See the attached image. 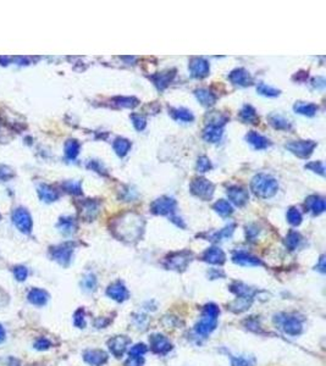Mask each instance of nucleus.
Returning a JSON list of instances; mask_svg holds the SVG:
<instances>
[{
    "mask_svg": "<svg viewBox=\"0 0 326 366\" xmlns=\"http://www.w3.org/2000/svg\"><path fill=\"white\" fill-rule=\"evenodd\" d=\"M232 366H254V359L248 356H231Z\"/></svg>",
    "mask_w": 326,
    "mask_h": 366,
    "instance_id": "45",
    "label": "nucleus"
},
{
    "mask_svg": "<svg viewBox=\"0 0 326 366\" xmlns=\"http://www.w3.org/2000/svg\"><path fill=\"white\" fill-rule=\"evenodd\" d=\"M5 337H7V332H5L4 327L0 323V343H3V342L5 341Z\"/></svg>",
    "mask_w": 326,
    "mask_h": 366,
    "instance_id": "60",
    "label": "nucleus"
},
{
    "mask_svg": "<svg viewBox=\"0 0 326 366\" xmlns=\"http://www.w3.org/2000/svg\"><path fill=\"white\" fill-rule=\"evenodd\" d=\"M176 200L171 197H160L151 204V211L154 215L172 216L175 215Z\"/></svg>",
    "mask_w": 326,
    "mask_h": 366,
    "instance_id": "8",
    "label": "nucleus"
},
{
    "mask_svg": "<svg viewBox=\"0 0 326 366\" xmlns=\"http://www.w3.org/2000/svg\"><path fill=\"white\" fill-rule=\"evenodd\" d=\"M33 347H34V349H37V350H47L52 347V342H50L46 337H41L34 342Z\"/></svg>",
    "mask_w": 326,
    "mask_h": 366,
    "instance_id": "52",
    "label": "nucleus"
},
{
    "mask_svg": "<svg viewBox=\"0 0 326 366\" xmlns=\"http://www.w3.org/2000/svg\"><path fill=\"white\" fill-rule=\"evenodd\" d=\"M307 77H308V72H306V71H301V72H298L297 75H295V76H293V80L297 81V82H300V81H304V80H306Z\"/></svg>",
    "mask_w": 326,
    "mask_h": 366,
    "instance_id": "58",
    "label": "nucleus"
},
{
    "mask_svg": "<svg viewBox=\"0 0 326 366\" xmlns=\"http://www.w3.org/2000/svg\"><path fill=\"white\" fill-rule=\"evenodd\" d=\"M240 119L244 124H250L256 125L259 122V118L257 115L256 109L252 106V105H244L240 112Z\"/></svg>",
    "mask_w": 326,
    "mask_h": 366,
    "instance_id": "31",
    "label": "nucleus"
},
{
    "mask_svg": "<svg viewBox=\"0 0 326 366\" xmlns=\"http://www.w3.org/2000/svg\"><path fill=\"white\" fill-rule=\"evenodd\" d=\"M232 262L237 265L241 266H263L264 263L259 259V258L254 257L250 253H247V251H236L235 254L232 255Z\"/></svg>",
    "mask_w": 326,
    "mask_h": 366,
    "instance_id": "17",
    "label": "nucleus"
},
{
    "mask_svg": "<svg viewBox=\"0 0 326 366\" xmlns=\"http://www.w3.org/2000/svg\"><path fill=\"white\" fill-rule=\"evenodd\" d=\"M192 253L188 250L177 251V253L170 254L165 259V266L169 270H176V271H184L192 262Z\"/></svg>",
    "mask_w": 326,
    "mask_h": 366,
    "instance_id": "6",
    "label": "nucleus"
},
{
    "mask_svg": "<svg viewBox=\"0 0 326 366\" xmlns=\"http://www.w3.org/2000/svg\"><path fill=\"white\" fill-rule=\"evenodd\" d=\"M302 241V236L297 231H289L286 236V247L289 249V250H296L300 243Z\"/></svg>",
    "mask_w": 326,
    "mask_h": 366,
    "instance_id": "40",
    "label": "nucleus"
},
{
    "mask_svg": "<svg viewBox=\"0 0 326 366\" xmlns=\"http://www.w3.org/2000/svg\"><path fill=\"white\" fill-rule=\"evenodd\" d=\"M0 220H2V215H0Z\"/></svg>",
    "mask_w": 326,
    "mask_h": 366,
    "instance_id": "62",
    "label": "nucleus"
},
{
    "mask_svg": "<svg viewBox=\"0 0 326 366\" xmlns=\"http://www.w3.org/2000/svg\"><path fill=\"white\" fill-rule=\"evenodd\" d=\"M226 194L229 199L231 200V203L235 204L236 206H243L249 199L248 191L242 187H238V186H231V187L227 188Z\"/></svg>",
    "mask_w": 326,
    "mask_h": 366,
    "instance_id": "16",
    "label": "nucleus"
},
{
    "mask_svg": "<svg viewBox=\"0 0 326 366\" xmlns=\"http://www.w3.org/2000/svg\"><path fill=\"white\" fill-rule=\"evenodd\" d=\"M144 221L142 216L134 212H126L113 225V231L122 241H137L143 232Z\"/></svg>",
    "mask_w": 326,
    "mask_h": 366,
    "instance_id": "1",
    "label": "nucleus"
},
{
    "mask_svg": "<svg viewBox=\"0 0 326 366\" xmlns=\"http://www.w3.org/2000/svg\"><path fill=\"white\" fill-rule=\"evenodd\" d=\"M87 166H88L89 169H92V170L97 171V172L103 173V175H106V173H105V170L103 169V166H101V164H100V163H98V161H95V160L89 161V164L87 165Z\"/></svg>",
    "mask_w": 326,
    "mask_h": 366,
    "instance_id": "56",
    "label": "nucleus"
},
{
    "mask_svg": "<svg viewBox=\"0 0 326 366\" xmlns=\"http://www.w3.org/2000/svg\"><path fill=\"white\" fill-rule=\"evenodd\" d=\"M13 223L20 232L25 233V235H29L32 232L33 223H32L31 215L25 208H17L14 210Z\"/></svg>",
    "mask_w": 326,
    "mask_h": 366,
    "instance_id": "9",
    "label": "nucleus"
},
{
    "mask_svg": "<svg viewBox=\"0 0 326 366\" xmlns=\"http://www.w3.org/2000/svg\"><path fill=\"white\" fill-rule=\"evenodd\" d=\"M27 299L35 307H44L49 301V293L41 288H32L27 295Z\"/></svg>",
    "mask_w": 326,
    "mask_h": 366,
    "instance_id": "23",
    "label": "nucleus"
},
{
    "mask_svg": "<svg viewBox=\"0 0 326 366\" xmlns=\"http://www.w3.org/2000/svg\"><path fill=\"white\" fill-rule=\"evenodd\" d=\"M74 323L79 328H85L86 327V313L82 308H80L74 315Z\"/></svg>",
    "mask_w": 326,
    "mask_h": 366,
    "instance_id": "47",
    "label": "nucleus"
},
{
    "mask_svg": "<svg viewBox=\"0 0 326 366\" xmlns=\"http://www.w3.org/2000/svg\"><path fill=\"white\" fill-rule=\"evenodd\" d=\"M220 309L214 303H209L203 309L202 319L196 325V332L200 336H208L216 328Z\"/></svg>",
    "mask_w": 326,
    "mask_h": 366,
    "instance_id": "3",
    "label": "nucleus"
},
{
    "mask_svg": "<svg viewBox=\"0 0 326 366\" xmlns=\"http://www.w3.org/2000/svg\"><path fill=\"white\" fill-rule=\"evenodd\" d=\"M113 103L119 107L133 109L139 104V100L134 97H115L113 98Z\"/></svg>",
    "mask_w": 326,
    "mask_h": 366,
    "instance_id": "38",
    "label": "nucleus"
},
{
    "mask_svg": "<svg viewBox=\"0 0 326 366\" xmlns=\"http://www.w3.org/2000/svg\"><path fill=\"white\" fill-rule=\"evenodd\" d=\"M81 284H82L83 289L87 290V292H93V290H95V288H97V278H95L93 274H88L83 277L82 283Z\"/></svg>",
    "mask_w": 326,
    "mask_h": 366,
    "instance_id": "44",
    "label": "nucleus"
},
{
    "mask_svg": "<svg viewBox=\"0 0 326 366\" xmlns=\"http://www.w3.org/2000/svg\"><path fill=\"white\" fill-rule=\"evenodd\" d=\"M236 229V225L235 224H230L227 225L226 227H224L223 230L218 231L209 237L208 241H223V239H227V238H231V236L233 235Z\"/></svg>",
    "mask_w": 326,
    "mask_h": 366,
    "instance_id": "36",
    "label": "nucleus"
},
{
    "mask_svg": "<svg viewBox=\"0 0 326 366\" xmlns=\"http://www.w3.org/2000/svg\"><path fill=\"white\" fill-rule=\"evenodd\" d=\"M223 137V128L206 126L203 131V139L208 143H218Z\"/></svg>",
    "mask_w": 326,
    "mask_h": 366,
    "instance_id": "32",
    "label": "nucleus"
},
{
    "mask_svg": "<svg viewBox=\"0 0 326 366\" xmlns=\"http://www.w3.org/2000/svg\"><path fill=\"white\" fill-rule=\"evenodd\" d=\"M75 247H76V244L73 242H66L62 243V244L55 245V247L50 248V257H52L54 262H56L58 264H60L61 266L66 268V266L70 265L71 259H73Z\"/></svg>",
    "mask_w": 326,
    "mask_h": 366,
    "instance_id": "4",
    "label": "nucleus"
},
{
    "mask_svg": "<svg viewBox=\"0 0 326 366\" xmlns=\"http://www.w3.org/2000/svg\"><path fill=\"white\" fill-rule=\"evenodd\" d=\"M38 197L41 198V200H43L44 203H53L55 200H58L59 193L54 190L53 187L48 185H41L38 187Z\"/></svg>",
    "mask_w": 326,
    "mask_h": 366,
    "instance_id": "29",
    "label": "nucleus"
},
{
    "mask_svg": "<svg viewBox=\"0 0 326 366\" xmlns=\"http://www.w3.org/2000/svg\"><path fill=\"white\" fill-rule=\"evenodd\" d=\"M56 227H58L62 235L70 236L76 232L77 223L74 217H71V216H64V217H60V220H59Z\"/></svg>",
    "mask_w": 326,
    "mask_h": 366,
    "instance_id": "25",
    "label": "nucleus"
},
{
    "mask_svg": "<svg viewBox=\"0 0 326 366\" xmlns=\"http://www.w3.org/2000/svg\"><path fill=\"white\" fill-rule=\"evenodd\" d=\"M268 120H269V124L273 126L275 130L289 131L292 128L291 122L283 118V116L279 115V114H271V115H269Z\"/></svg>",
    "mask_w": 326,
    "mask_h": 366,
    "instance_id": "28",
    "label": "nucleus"
},
{
    "mask_svg": "<svg viewBox=\"0 0 326 366\" xmlns=\"http://www.w3.org/2000/svg\"><path fill=\"white\" fill-rule=\"evenodd\" d=\"M149 344H151L152 352L158 355H166L172 349V344L164 335L154 334L149 337Z\"/></svg>",
    "mask_w": 326,
    "mask_h": 366,
    "instance_id": "10",
    "label": "nucleus"
},
{
    "mask_svg": "<svg viewBox=\"0 0 326 366\" xmlns=\"http://www.w3.org/2000/svg\"><path fill=\"white\" fill-rule=\"evenodd\" d=\"M213 209L223 217H227V216H231L233 214V208L231 203L227 202L225 199L218 200L216 203L213 205Z\"/></svg>",
    "mask_w": 326,
    "mask_h": 366,
    "instance_id": "37",
    "label": "nucleus"
},
{
    "mask_svg": "<svg viewBox=\"0 0 326 366\" xmlns=\"http://www.w3.org/2000/svg\"><path fill=\"white\" fill-rule=\"evenodd\" d=\"M281 326H282L283 332L289 336H298L303 330L300 319H297L296 316H287V315L281 320Z\"/></svg>",
    "mask_w": 326,
    "mask_h": 366,
    "instance_id": "21",
    "label": "nucleus"
},
{
    "mask_svg": "<svg viewBox=\"0 0 326 366\" xmlns=\"http://www.w3.org/2000/svg\"><path fill=\"white\" fill-rule=\"evenodd\" d=\"M293 110L297 114H300V115L312 118V116L315 115L316 112H318V105L314 103H302V101H298V103H296L295 106H293Z\"/></svg>",
    "mask_w": 326,
    "mask_h": 366,
    "instance_id": "33",
    "label": "nucleus"
},
{
    "mask_svg": "<svg viewBox=\"0 0 326 366\" xmlns=\"http://www.w3.org/2000/svg\"><path fill=\"white\" fill-rule=\"evenodd\" d=\"M14 276L17 281L23 282L28 277V269L23 265H17L14 268Z\"/></svg>",
    "mask_w": 326,
    "mask_h": 366,
    "instance_id": "48",
    "label": "nucleus"
},
{
    "mask_svg": "<svg viewBox=\"0 0 326 366\" xmlns=\"http://www.w3.org/2000/svg\"><path fill=\"white\" fill-rule=\"evenodd\" d=\"M230 290L232 293H235L237 296V298H246V299H252L254 295L257 293L256 288H252L247 284L242 283V282H235L230 286Z\"/></svg>",
    "mask_w": 326,
    "mask_h": 366,
    "instance_id": "24",
    "label": "nucleus"
},
{
    "mask_svg": "<svg viewBox=\"0 0 326 366\" xmlns=\"http://www.w3.org/2000/svg\"><path fill=\"white\" fill-rule=\"evenodd\" d=\"M143 362H144L143 356H128L124 366H142Z\"/></svg>",
    "mask_w": 326,
    "mask_h": 366,
    "instance_id": "53",
    "label": "nucleus"
},
{
    "mask_svg": "<svg viewBox=\"0 0 326 366\" xmlns=\"http://www.w3.org/2000/svg\"><path fill=\"white\" fill-rule=\"evenodd\" d=\"M190 191L194 197L199 198V199L210 200L214 196L215 186L206 178L196 177V178H193V181L191 182Z\"/></svg>",
    "mask_w": 326,
    "mask_h": 366,
    "instance_id": "5",
    "label": "nucleus"
},
{
    "mask_svg": "<svg viewBox=\"0 0 326 366\" xmlns=\"http://www.w3.org/2000/svg\"><path fill=\"white\" fill-rule=\"evenodd\" d=\"M306 169L313 171V172H315V173H319L320 176L325 175V166L321 161H313V163L307 164Z\"/></svg>",
    "mask_w": 326,
    "mask_h": 366,
    "instance_id": "51",
    "label": "nucleus"
},
{
    "mask_svg": "<svg viewBox=\"0 0 326 366\" xmlns=\"http://www.w3.org/2000/svg\"><path fill=\"white\" fill-rule=\"evenodd\" d=\"M257 92H258L260 95H264V97H269V98H274L280 95L279 89L273 88V87L265 85V83L263 82L258 83V86H257Z\"/></svg>",
    "mask_w": 326,
    "mask_h": 366,
    "instance_id": "41",
    "label": "nucleus"
},
{
    "mask_svg": "<svg viewBox=\"0 0 326 366\" xmlns=\"http://www.w3.org/2000/svg\"><path fill=\"white\" fill-rule=\"evenodd\" d=\"M286 217H287V221H288L292 226H300L302 223L301 211L297 208H293V206L287 210Z\"/></svg>",
    "mask_w": 326,
    "mask_h": 366,
    "instance_id": "42",
    "label": "nucleus"
},
{
    "mask_svg": "<svg viewBox=\"0 0 326 366\" xmlns=\"http://www.w3.org/2000/svg\"><path fill=\"white\" fill-rule=\"evenodd\" d=\"M191 76L194 79H204L210 72V65L203 58H192L188 65Z\"/></svg>",
    "mask_w": 326,
    "mask_h": 366,
    "instance_id": "11",
    "label": "nucleus"
},
{
    "mask_svg": "<svg viewBox=\"0 0 326 366\" xmlns=\"http://www.w3.org/2000/svg\"><path fill=\"white\" fill-rule=\"evenodd\" d=\"M286 149L292 153L296 157L301 159H307L313 154L314 149L316 148V142L314 140H293L286 144Z\"/></svg>",
    "mask_w": 326,
    "mask_h": 366,
    "instance_id": "7",
    "label": "nucleus"
},
{
    "mask_svg": "<svg viewBox=\"0 0 326 366\" xmlns=\"http://www.w3.org/2000/svg\"><path fill=\"white\" fill-rule=\"evenodd\" d=\"M250 190L257 197L268 199V198L274 197L279 190V183L274 177L259 173L254 176L252 182H250Z\"/></svg>",
    "mask_w": 326,
    "mask_h": 366,
    "instance_id": "2",
    "label": "nucleus"
},
{
    "mask_svg": "<svg viewBox=\"0 0 326 366\" xmlns=\"http://www.w3.org/2000/svg\"><path fill=\"white\" fill-rule=\"evenodd\" d=\"M100 203L94 199H86L81 203L80 212L81 216L85 218L86 221H93L97 215L99 214Z\"/></svg>",
    "mask_w": 326,
    "mask_h": 366,
    "instance_id": "13",
    "label": "nucleus"
},
{
    "mask_svg": "<svg viewBox=\"0 0 326 366\" xmlns=\"http://www.w3.org/2000/svg\"><path fill=\"white\" fill-rule=\"evenodd\" d=\"M306 206L314 215H320L325 211V200L319 196H310L307 198Z\"/></svg>",
    "mask_w": 326,
    "mask_h": 366,
    "instance_id": "26",
    "label": "nucleus"
},
{
    "mask_svg": "<svg viewBox=\"0 0 326 366\" xmlns=\"http://www.w3.org/2000/svg\"><path fill=\"white\" fill-rule=\"evenodd\" d=\"M246 140L253 147L254 149H257V151H264V149L269 148V147L271 145L270 140H269L268 138L262 136V134H259L258 132L256 131L248 132L246 136Z\"/></svg>",
    "mask_w": 326,
    "mask_h": 366,
    "instance_id": "22",
    "label": "nucleus"
},
{
    "mask_svg": "<svg viewBox=\"0 0 326 366\" xmlns=\"http://www.w3.org/2000/svg\"><path fill=\"white\" fill-rule=\"evenodd\" d=\"M131 120H132V124L137 131H143L147 126V120L144 116L137 115V114H132L131 115Z\"/></svg>",
    "mask_w": 326,
    "mask_h": 366,
    "instance_id": "49",
    "label": "nucleus"
},
{
    "mask_svg": "<svg viewBox=\"0 0 326 366\" xmlns=\"http://www.w3.org/2000/svg\"><path fill=\"white\" fill-rule=\"evenodd\" d=\"M11 59L8 58V56H0V64L2 65H8L10 64Z\"/></svg>",
    "mask_w": 326,
    "mask_h": 366,
    "instance_id": "61",
    "label": "nucleus"
},
{
    "mask_svg": "<svg viewBox=\"0 0 326 366\" xmlns=\"http://www.w3.org/2000/svg\"><path fill=\"white\" fill-rule=\"evenodd\" d=\"M230 118L225 114L219 112H213L206 115V126H214V127L224 128L226 122H229Z\"/></svg>",
    "mask_w": 326,
    "mask_h": 366,
    "instance_id": "30",
    "label": "nucleus"
},
{
    "mask_svg": "<svg viewBox=\"0 0 326 366\" xmlns=\"http://www.w3.org/2000/svg\"><path fill=\"white\" fill-rule=\"evenodd\" d=\"M113 148H114V151H115L118 157L124 158V157H126L127 153L130 152L131 142L128 139H126V138L118 137L115 140H114Z\"/></svg>",
    "mask_w": 326,
    "mask_h": 366,
    "instance_id": "34",
    "label": "nucleus"
},
{
    "mask_svg": "<svg viewBox=\"0 0 326 366\" xmlns=\"http://www.w3.org/2000/svg\"><path fill=\"white\" fill-rule=\"evenodd\" d=\"M246 233H247V239L249 241H253L259 233V229L256 226V225H249V226L246 227Z\"/></svg>",
    "mask_w": 326,
    "mask_h": 366,
    "instance_id": "55",
    "label": "nucleus"
},
{
    "mask_svg": "<svg viewBox=\"0 0 326 366\" xmlns=\"http://www.w3.org/2000/svg\"><path fill=\"white\" fill-rule=\"evenodd\" d=\"M229 80L232 85L238 87H248L253 83V79L252 76H250V74L243 67L235 68V70L230 72Z\"/></svg>",
    "mask_w": 326,
    "mask_h": 366,
    "instance_id": "14",
    "label": "nucleus"
},
{
    "mask_svg": "<svg viewBox=\"0 0 326 366\" xmlns=\"http://www.w3.org/2000/svg\"><path fill=\"white\" fill-rule=\"evenodd\" d=\"M14 176V171L8 166H0V179L2 181H8L9 178Z\"/></svg>",
    "mask_w": 326,
    "mask_h": 366,
    "instance_id": "54",
    "label": "nucleus"
},
{
    "mask_svg": "<svg viewBox=\"0 0 326 366\" xmlns=\"http://www.w3.org/2000/svg\"><path fill=\"white\" fill-rule=\"evenodd\" d=\"M62 188L67 193L74 194V196H81L82 194V186L79 181H66L62 183Z\"/></svg>",
    "mask_w": 326,
    "mask_h": 366,
    "instance_id": "43",
    "label": "nucleus"
},
{
    "mask_svg": "<svg viewBox=\"0 0 326 366\" xmlns=\"http://www.w3.org/2000/svg\"><path fill=\"white\" fill-rule=\"evenodd\" d=\"M131 343V340L126 336H116L107 342V346H109V350L112 354L116 358H121L124 355L125 352H126L128 344Z\"/></svg>",
    "mask_w": 326,
    "mask_h": 366,
    "instance_id": "12",
    "label": "nucleus"
},
{
    "mask_svg": "<svg viewBox=\"0 0 326 366\" xmlns=\"http://www.w3.org/2000/svg\"><path fill=\"white\" fill-rule=\"evenodd\" d=\"M169 114L172 116L173 120L176 121H182V122H192L194 120L193 114L190 112V110L185 109V107H175V109H170Z\"/></svg>",
    "mask_w": 326,
    "mask_h": 366,
    "instance_id": "35",
    "label": "nucleus"
},
{
    "mask_svg": "<svg viewBox=\"0 0 326 366\" xmlns=\"http://www.w3.org/2000/svg\"><path fill=\"white\" fill-rule=\"evenodd\" d=\"M316 269H318L320 272H322V274L325 272V257H324V255H321V257H320L319 264L316 265Z\"/></svg>",
    "mask_w": 326,
    "mask_h": 366,
    "instance_id": "59",
    "label": "nucleus"
},
{
    "mask_svg": "<svg viewBox=\"0 0 326 366\" xmlns=\"http://www.w3.org/2000/svg\"><path fill=\"white\" fill-rule=\"evenodd\" d=\"M194 94H196L199 103L205 107L213 106V105L216 103V95H215L213 92L209 91V89L199 88L194 92Z\"/></svg>",
    "mask_w": 326,
    "mask_h": 366,
    "instance_id": "27",
    "label": "nucleus"
},
{
    "mask_svg": "<svg viewBox=\"0 0 326 366\" xmlns=\"http://www.w3.org/2000/svg\"><path fill=\"white\" fill-rule=\"evenodd\" d=\"M313 86L315 88H324L325 87V80L324 77H318V79L313 80Z\"/></svg>",
    "mask_w": 326,
    "mask_h": 366,
    "instance_id": "57",
    "label": "nucleus"
},
{
    "mask_svg": "<svg viewBox=\"0 0 326 366\" xmlns=\"http://www.w3.org/2000/svg\"><path fill=\"white\" fill-rule=\"evenodd\" d=\"M106 295L114 301L121 303L128 298V290L121 281H116L106 288Z\"/></svg>",
    "mask_w": 326,
    "mask_h": 366,
    "instance_id": "18",
    "label": "nucleus"
},
{
    "mask_svg": "<svg viewBox=\"0 0 326 366\" xmlns=\"http://www.w3.org/2000/svg\"><path fill=\"white\" fill-rule=\"evenodd\" d=\"M147 350H148V348H147L146 344L138 343L130 348L128 354H130V356H143L147 353Z\"/></svg>",
    "mask_w": 326,
    "mask_h": 366,
    "instance_id": "50",
    "label": "nucleus"
},
{
    "mask_svg": "<svg viewBox=\"0 0 326 366\" xmlns=\"http://www.w3.org/2000/svg\"><path fill=\"white\" fill-rule=\"evenodd\" d=\"M202 259L211 265H223L226 262V255L219 247H211L203 253Z\"/></svg>",
    "mask_w": 326,
    "mask_h": 366,
    "instance_id": "20",
    "label": "nucleus"
},
{
    "mask_svg": "<svg viewBox=\"0 0 326 366\" xmlns=\"http://www.w3.org/2000/svg\"><path fill=\"white\" fill-rule=\"evenodd\" d=\"M211 169H213V165H211V161L209 160V158L204 157V155L198 158V161H197V170H198V172H208Z\"/></svg>",
    "mask_w": 326,
    "mask_h": 366,
    "instance_id": "46",
    "label": "nucleus"
},
{
    "mask_svg": "<svg viewBox=\"0 0 326 366\" xmlns=\"http://www.w3.org/2000/svg\"><path fill=\"white\" fill-rule=\"evenodd\" d=\"M80 148V143L77 142L76 139H68L67 142L65 143V155H66L67 159L74 160V159H76L77 155H79Z\"/></svg>",
    "mask_w": 326,
    "mask_h": 366,
    "instance_id": "39",
    "label": "nucleus"
},
{
    "mask_svg": "<svg viewBox=\"0 0 326 366\" xmlns=\"http://www.w3.org/2000/svg\"><path fill=\"white\" fill-rule=\"evenodd\" d=\"M175 75H176V70H173L172 68V70L158 72V74L152 75L151 80L153 81L154 86L157 87L158 91L163 92L165 91L170 83L172 82V80L175 79Z\"/></svg>",
    "mask_w": 326,
    "mask_h": 366,
    "instance_id": "15",
    "label": "nucleus"
},
{
    "mask_svg": "<svg viewBox=\"0 0 326 366\" xmlns=\"http://www.w3.org/2000/svg\"><path fill=\"white\" fill-rule=\"evenodd\" d=\"M83 360L91 366H103L107 361V354L100 349H89L83 353Z\"/></svg>",
    "mask_w": 326,
    "mask_h": 366,
    "instance_id": "19",
    "label": "nucleus"
}]
</instances>
